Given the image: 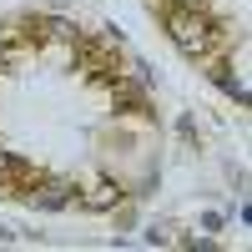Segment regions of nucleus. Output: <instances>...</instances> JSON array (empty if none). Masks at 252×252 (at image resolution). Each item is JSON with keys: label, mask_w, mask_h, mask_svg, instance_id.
Returning <instances> with one entry per match:
<instances>
[{"label": "nucleus", "mask_w": 252, "mask_h": 252, "mask_svg": "<svg viewBox=\"0 0 252 252\" xmlns=\"http://www.w3.org/2000/svg\"><path fill=\"white\" fill-rule=\"evenodd\" d=\"M177 40H182L187 51H197V46H202V26H197V20H187V15H177Z\"/></svg>", "instance_id": "f257e3e1"}, {"label": "nucleus", "mask_w": 252, "mask_h": 252, "mask_svg": "<svg viewBox=\"0 0 252 252\" xmlns=\"http://www.w3.org/2000/svg\"><path fill=\"white\" fill-rule=\"evenodd\" d=\"M0 166H5V157H0Z\"/></svg>", "instance_id": "f03ea898"}]
</instances>
